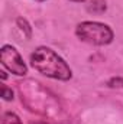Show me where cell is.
Listing matches in <instances>:
<instances>
[{
  "label": "cell",
  "instance_id": "cell-1",
  "mask_svg": "<svg viewBox=\"0 0 123 124\" xmlns=\"http://www.w3.org/2000/svg\"><path fill=\"white\" fill-rule=\"evenodd\" d=\"M18 90L20 94L22 104L29 111L45 117H55L57 114L60 116L61 105L58 100L46 88H44L41 82L26 79L18 84Z\"/></svg>",
  "mask_w": 123,
  "mask_h": 124
},
{
  "label": "cell",
  "instance_id": "cell-2",
  "mask_svg": "<svg viewBox=\"0 0 123 124\" xmlns=\"http://www.w3.org/2000/svg\"><path fill=\"white\" fill-rule=\"evenodd\" d=\"M31 65L35 71L46 78L57 81H70L72 78V69L52 48L38 46L31 54Z\"/></svg>",
  "mask_w": 123,
  "mask_h": 124
},
{
  "label": "cell",
  "instance_id": "cell-3",
  "mask_svg": "<svg viewBox=\"0 0 123 124\" xmlns=\"http://www.w3.org/2000/svg\"><path fill=\"white\" fill-rule=\"evenodd\" d=\"M75 36L88 45L106 46L110 45L114 39L113 29L103 22L97 20H84L75 26Z\"/></svg>",
  "mask_w": 123,
  "mask_h": 124
},
{
  "label": "cell",
  "instance_id": "cell-4",
  "mask_svg": "<svg viewBox=\"0 0 123 124\" xmlns=\"http://www.w3.org/2000/svg\"><path fill=\"white\" fill-rule=\"evenodd\" d=\"M0 62L3 68L16 77H25L28 74V65L23 61L22 55L13 45H3L0 48Z\"/></svg>",
  "mask_w": 123,
  "mask_h": 124
},
{
  "label": "cell",
  "instance_id": "cell-5",
  "mask_svg": "<svg viewBox=\"0 0 123 124\" xmlns=\"http://www.w3.org/2000/svg\"><path fill=\"white\" fill-rule=\"evenodd\" d=\"M106 9H107L106 0H90L87 4V10L94 15H101L106 12Z\"/></svg>",
  "mask_w": 123,
  "mask_h": 124
},
{
  "label": "cell",
  "instance_id": "cell-6",
  "mask_svg": "<svg viewBox=\"0 0 123 124\" xmlns=\"http://www.w3.org/2000/svg\"><path fill=\"white\" fill-rule=\"evenodd\" d=\"M16 25H18V28L20 29V32L23 33V36L26 39H31L32 38V28H31V25H29V22L25 17H18L16 19Z\"/></svg>",
  "mask_w": 123,
  "mask_h": 124
},
{
  "label": "cell",
  "instance_id": "cell-7",
  "mask_svg": "<svg viewBox=\"0 0 123 124\" xmlns=\"http://www.w3.org/2000/svg\"><path fill=\"white\" fill-rule=\"evenodd\" d=\"M1 124H23L20 117L13 111H6L1 117Z\"/></svg>",
  "mask_w": 123,
  "mask_h": 124
},
{
  "label": "cell",
  "instance_id": "cell-8",
  "mask_svg": "<svg viewBox=\"0 0 123 124\" xmlns=\"http://www.w3.org/2000/svg\"><path fill=\"white\" fill-rule=\"evenodd\" d=\"M0 94H1V98H3L4 101H12V100H13V90L9 88V87L4 85V84H1Z\"/></svg>",
  "mask_w": 123,
  "mask_h": 124
},
{
  "label": "cell",
  "instance_id": "cell-9",
  "mask_svg": "<svg viewBox=\"0 0 123 124\" xmlns=\"http://www.w3.org/2000/svg\"><path fill=\"white\" fill-rule=\"evenodd\" d=\"M106 85L109 88H123V78L122 77H113L106 82Z\"/></svg>",
  "mask_w": 123,
  "mask_h": 124
},
{
  "label": "cell",
  "instance_id": "cell-10",
  "mask_svg": "<svg viewBox=\"0 0 123 124\" xmlns=\"http://www.w3.org/2000/svg\"><path fill=\"white\" fill-rule=\"evenodd\" d=\"M0 77H1V81H6V78H7L6 71H0Z\"/></svg>",
  "mask_w": 123,
  "mask_h": 124
},
{
  "label": "cell",
  "instance_id": "cell-11",
  "mask_svg": "<svg viewBox=\"0 0 123 124\" xmlns=\"http://www.w3.org/2000/svg\"><path fill=\"white\" fill-rule=\"evenodd\" d=\"M70 1H74V3H84V1H87V0H70Z\"/></svg>",
  "mask_w": 123,
  "mask_h": 124
},
{
  "label": "cell",
  "instance_id": "cell-12",
  "mask_svg": "<svg viewBox=\"0 0 123 124\" xmlns=\"http://www.w3.org/2000/svg\"><path fill=\"white\" fill-rule=\"evenodd\" d=\"M35 1H39V3H42V1H46V0H35Z\"/></svg>",
  "mask_w": 123,
  "mask_h": 124
}]
</instances>
